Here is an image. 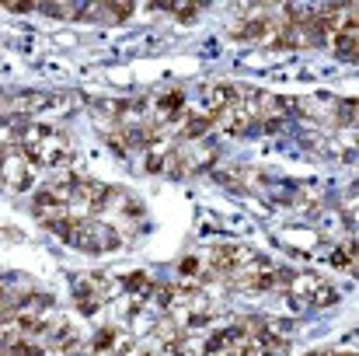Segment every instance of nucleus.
I'll return each mask as SVG.
<instances>
[{
  "instance_id": "nucleus-1",
  "label": "nucleus",
  "mask_w": 359,
  "mask_h": 356,
  "mask_svg": "<svg viewBox=\"0 0 359 356\" xmlns=\"http://www.w3.org/2000/svg\"><path fill=\"white\" fill-rule=\"evenodd\" d=\"M70 244L80 248V251H91V255H98V251H119L122 234L112 224H105V220H80L77 231H73V238H70Z\"/></svg>"
},
{
  "instance_id": "nucleus-2",
  "label": "nucleus",
  "mask_w": 359,
  "mask_h": 356,
  "mask_svg": "<svg viewBox=\"0 0 359 356\" xmlns=\"http://www.w3.org/2000/svg\"><path fill=\"white\" fill-rule=\"evenodd\" d=\"M21 150L35 168H66L70 164V140H66V133H56V130L46 140H39L35 147H21Z\"/></svg>"
},
{
  "instance_id": "nucleus-3",
  "label": "nucleus",
  "mask_w": 359,
  "mask_h": 356,
  "mask_svg": "<svg viewBox=\"0 0 359 356\" xmlns=\"http://www.w3.org/2000/svg\"><path fill=\"white\" fill-rule=\"evenodd\" d=\"M0 186L11 189V193H28L35 186V164L25 157L21 147H15L4 157V164H0Z\"/></svg>"
},
{
  "instance_id": "nucleus-4",
  "label": "nucleus",
  "mask_w": 359,
  "mask_h": 356,
  "mask_svg": "<svg viewBox=\"0 0 359 356\" xmlns=\"http://www.w3.org/2000/svg\"><path fill=\"white\" fill-rule=\"evenodd\" d=\"M210 265H213V273H220V276L248 273V269L258 265V255L251 248H241V244H217L210 251Z\"/></svg>"
},
{
  "instance_id": "nucleus-5",
  "label": "nucleus",
  "mask_w": 359,
  "mask_h": 356,
  "mask_svg": "<svg viewBox=\"0 0 359 356\" xmlns=\"http://www.w3.org/2000/svg\"><path fill=\"white\" fill-rule=\"evenodd\" d=\"M178 154H182V161H185V168H189V171H206V168L220 164V147H217V143H210V140L185 143Z\"/></svg>"
},
{
  "instance_id": "nucleus-6",
  "label": "nucleus",
  "mask_w": 359,
  "mask_h": 356,
  "mask_svg": "<svg viewBox=\"0 0 359 356\" xmlns=\"http://www.w3.org/2000/svg\"><path fill=\"white\" fill-rule=\"evenodd\" d=\"M49 346L56 349V353H73L77 346H80V335H77V328L70 325V321H63V318H53V325H49Z\"/></svg>"
},
{
  "instance_id": "nucleus-7",
  "label": "nucleus",
  "mask_w": 359,
  "mask_h": 356,
  "mask_svg": "<svg viewBox=\"0 0 359 356\" xmlns=\"http://www.w3.org/2000/svg\"><path fill=\"white\" fill-rule=\"evenodd\" d=\"M49 102H53V95H42V91H21V95H15V98L8 102V109H11L15 116H32V112L49 109Z\"/></svg>"
},
{
  "instance_id": "nucleus-8",
  "label": "nucleus",
  "mask_w": 359,
  "mask_h": 356,
  "mask_svg": "<svg viewBox=\"0 0 359 356\" xmlns=\"http://www.w3.org/2000/svg\"><path fill=\"white\" fill-rule=\"evenodd\" d=\"M213 130V116H185L182 123V140L185 143H196V140H206V133Z\"/></svg>"
},
{
  "instance_id": "nucleus-9",
  "label": "nucleus",
  "mask_w": 359,
  "mask_h": 356,
  "mask_svg": "<svg viewBox=\"0 0 359 356\" xmlns=\"http://www.w3.org/2000/svg\"><path fill=\"white\" fill-rule=\"evenodd\" d=\"M328 42H331V49H335L338 60H356V28H345V32L331 35Z\"/></svg>"
},
{
  "instance_id": "nucleus-10",
  "label": "nucleus",
  "mask_w": 359,
  "mask_h": 356,
  "mask_svg": "<svg viewBox=\"0 0 359 356\" xmlns=\"http://www.w3.org/2000/svg\"><path fill=\"white\" fill-rule=\"evenodd\" d=\"M154 335H157L164 346H182V339H185L182 325H178L174 318H167V321H157V325H154Z\"/></svg>"
},
{
  "instance_id": "nucleus-11",
  "label": "nucleus",
  "mask_w": 359,
  "mask_h": 356,
  "mask_svg": "<svg viewBox=\"0 0 359 356\" xmlns=\"http://www.w3.org/2000/svg\"><path fill=\"white\" fill-rule=\"evenodd\" d=\"M342 301V294L331 287V283H317L314 290H311V308H335Z\"/></svg>"
},
{
  "instance_id": "nucleus-12",
  "label": "nucleus",
  "mask_w": 359,
  "mask_h": 356,
  "mask_svg": "<svg viewBox=\"0 0 359 356\" xmlns=\"http://www.w3.org/2000/svg\"><path fill=\"white\" fill-rule=\"evenodd\" d=\"M116 328H98L95 332V339H91V349H95V356H112V346H116Z\"/></svg>"
},
{
  "instance_id": "nucleus-13",
  "label": "nucleus",
  "mask_w": 359,
  "mask_h": 356,
  "mask_svg": "<svg viewBox=\"0 0 359 356\" xmlns=\"http://www.w3.org/2000/svg\"><path fill=\"white\" fill-rule=\"evenodd\" d=\"M122 287H126L129 294H140V297H147V294L154 290V280H150V273H129V276L122 280Z\"/></svg>"
},
{
  "instance_id": "nucleus-14",
  "label": "nucleus",
  "mask_w": 359,
  "mask_h": 356,
  "mask_svg": "<svg viewBox=\"0 0 359 356\" xmlns=\"http://www.w3.org/2000/svg\"><path fill=\"white\" fill-rule=\"evenodd\" d=\"M102 15H105L109 21H126V18L133 15V4H129V0H112V4L102 8Z\"/></svg>"
},
{
  "instance_id": "nucleus-15",
  "label": "nucleus",
  "mask_w": 359,
  "mask_h": 356,
  "mask_svg": "<svg viewBox=\"0 0 359 356\" xmlns=\"http://www.w3.org/2000/svg\"><path fill=\"white\" fill-rule=\"evenodd\" d=\"M331 123H335V126H352V123H356V102L349 98V102L335 105V109H331Z\"/></svg>"
},
{
  "instance_id": "nucleus-16",
  "label": "nucleus",
  "mask_w": 359,
  "mask_h": 356,
  "mask_svg": "<svg viewBox=\"0 0 359 356\" xmlns=\"http://www.w3.org/2000/svg\"><path fill=\"white\" fill-rule=\"evenodd\" d=\"M352 258H356V244L352 241L345 248H335L331 251V265H335V269H352Z\"/></svg>"
},
{
  "instance_id": "nucleus-17",
  "label": "nucleus",
  "mask_w": 359,
  "mask_h": 356,
  "mask_svg": "<svg viewBox=\"0 0 359 356\" xmlns=\"http://www.w3.org/2000/svg\"><path fill=\"white\" fill-rule=\"evenodd\" d=\"M39 11H46L53 18H80V8L77 4H42Z\"/></svg>"
},
{
  "instance_id": "nucleus-18",
  "label": "nucleus",
  "mask_w": 359,
  "mask_h": 356,
  "mask_svg": "<svg viewBox=\"0 0 359 356\" xmlns=\"http://www.w3.org/2000/svg\"><path fill=\"white\" fill-rule=\"evenodd\" d=\"M167 11H171L174 18L189 21V18H196V15H199V4H178V0H174V4H167Z\"/></svg>"
},
{
  "instance_id": "nucleus-19",
  "label": "nucleus",
  "mask_w": 359,
  "mask_h": 356,
  "mask_svg": "<svg viewBox=\"0 0 359 356\" xmlns=\"http://www.w3.org/2000/svg\"><path fill=\"white\" fill-rule=\"evenodd\" d=\"M261 130H265V133H279V130H283V119H279V116H273V119H261Z\"/></svg>"
},
{
  "instance_id": "nucleus-20",
  "label": "nucleus",
  "mask_w": 359,
  "mask_h": 356,
  "mask_svg": "<svg viewBox=\"0 0 359 356\" xmlns=\"http://www.w3.org/2000/svg\"><path fill=\"white\" fill-rule=\"evenodd\" d=\"M4 8H8V11H15V15H28V11H35V4H18V0H8Z\"/></svg>"
},
{
  "instance_id": "nucleus-21",
  "label": "nucleus",
  "mask_w": 359,
  "mask_h": 356,
  "mask_svg": "<svg viewBox=\"0 0 359 356\" xmlns=\"http://www.w3.org/2000/svg\"><path fill=\"white\" fill-rule=\"evenodd\" d=\"M192 273H199V262L196 258H185L182 262V276H192Z\"/></svg>"
},
{
  "instance_id": "nucleus-22",
  "label": "nucleus",
  "mask_w": 359,
  "mask_h": 356,
  "mask_svg": "<svg viewBox=\"0 0 359 356\" xmlns=\"http://www.w3.org/2000/svg\"><path fill=\"white\" fill-rule=\"evenodd\" d=\"M328 356H356V353H328Z\"/></svg>"
},
{
  "instance_id": "nucleus-23",
  "label": "nucleus",
  "mask_w": 359,
  "mask_h": 356,
  "mask_svg": "<svg viewBox=\"0 0 359 356\" xmlns=\"http://www.w3.org/2000/svg\"><path fill=\"white\" fill-rule=\"evenodd\" d=\"M0 105H4V95H0Z\"/></svg>"
}]
</instances>
